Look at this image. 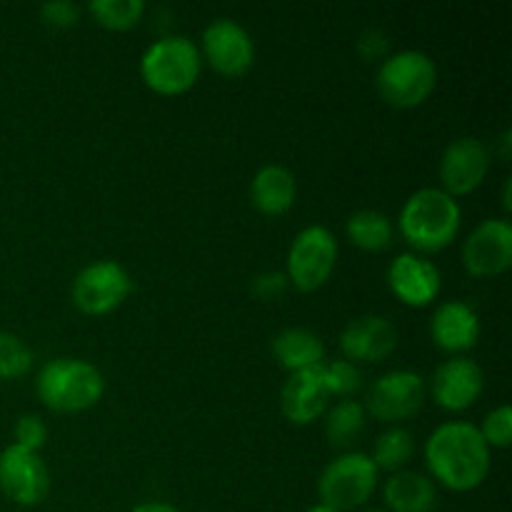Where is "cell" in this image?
I'll use <instances>...</instances> for the list:
<instances>
[{
	"mask_svg": "<svg viewBox=\"0 0 512 512\" xmlns=\"http://www.w3.org/2000/svg\"><path fill=\"white\" fill-rule=\"evenodd\" d=\"M428 478L450 493H473L488 480L493 450L485 445L478 425L450 420L428 435L423 448Z\"/></svg>",
	"mask_w": 512,
	"mask_h": 512,
	"instance_id": "cell-1",
	"label": "cell"
},
{
	"mask_svg": "<svg viewBox=\"0 0 512 512\" xmlns=\"http://www.w3.org/2000/svg\"><path fill=\"white\" fill-rule=\"evenodd\" d=\"M463 225V208L440 188H420L410 195L398 213L395 230L410 253L435 255L450 248Z\"/></svg>",
	"mask_w": 512,
	"mask_h": 512,
	"instance_id": "cell-2",
	"label": "cell"
},
{
	"mask_svg": "<svg viewBox=\"0 0 512 512\" xmlns=\"http://www.w3.org/2000/svg\"><path fill=\"white\" fill-rule=\"evenodd\" d=\"M35 393L53 413H85L103 400L105 378L90 360L53 358L35 375Z\"/></svg>",
	"mask_w": 512,
	"mask_h": 512,
	"instance_id": "cell-3",
	"label": "cell"
},
{
	"mask_svg": "<svg viewBox=\"0 0 512 512\" xmlns=\"http://www.w3.org/2000/svg\"><path fill=\"white\" fill-rule=\"evenodd\" d=\"M203 58L198 45L185 35H163L140 55V78L145 88L163 98H178L198 83Z\"/></svg>",
	"mask_w": 512,
	"mask_h": 512,
	"instance_id": "cell-4",
	"label": "cell"
},
{
	"mask_svg": "<svg viewBox=\"0 0 512 512\" xmlns=\"http://www.w3.org/2000/svg\"><path fill=\"white\" fill-rule=\"evenodd\" d=\"M375 88L390 108H420L438 88V65L423 50H398L380 63Z\"/></svg>",
	"mask_w": 512,
	"mask_h": 512,
	"instance_id": "cell-5",
	"label": "cell"
},
{
	"mask_svg": "<svg viewBox=\"0 0 512 512\" xmlns=\"http://www.w3.org/2000/svg\"><path fill=\"white\" fill-rule=\"evenodd\" d=\"M380 485V470L368 453L345 450L330 460L318 478L320 503L338 512H353L365 508L373 500Z\"/></svg>",
	"mask_w": 512,
	"mask_h": 512,
	"instance_id": "cell-6",
	"label": "cell"
},
{
	"mask_svg": "<svg viewBox=\"0 0 512 512\" xmlns=\"http://www.w3.org/2000/svg\"><path fill=\"white\" fill-rule=\"evenodd\" d=\"M338 240L325 225H308L293 238L285 258V278L298 293H318L338 265Z\"/></svg>",
	"mask_w": 512,
	"mask_h": 512,
	"instance_id": "cell-7",
	"label": "cell"
},
{
	"mask_svg": "<svg viewBox=\"0 0 512 512\" xmlns=\"http://www.w3.org/2000/svg\"><path fill=\"white\" fill-rule=\"evenodd\" d=\"M133 293V278L118 260H95L78 270L70 285V300L78 313L105 318L115 313Z\"/></svg>",
	"mask_w": 512,
	"mask_h": 512,
	"instance_id": "cell-8",
	"label": "cell"
},
{
	"mask_svg": "<svg viewBox=\"0 0 512 512\" xmlns=\"http://www.w3.org/2000/svg\"><path fill=\"white\" fill-rule=\"evenodd\" d=\"M428 383L415 370H388L365 393V413L385 425H400L423 410Z\"/></svg>",
	"mask_w": 512,
	"mask_h": 512,
	"instance_id": "cell-9",
	"label": "cell"
},
{
	"mask_svg": "<svg viewBox=\"0 0 512 512\" xmlns=\"http://www.w3.org/2000/svg\"><path fill=\"white\" fill-rule=\"evenodd\" d=\"M200 58L223 78H243L255 63L253 35L233 18H215L200 38Z\"/></svg>",
	"mask_w": 512,
	"mask_h": 512,
	"instance_id": "cell-10",
	"label": "cell"
},
{
	"mask_svg": "<svg viewBox=\"0 0 512 512\" xmlns=\"http://www.w3.org/2000/svg\"><path fill=\"white\" fill-rule=\"evenodd\" d=\"M490 163H493V153L483 140L473 135L455 138L453 143L445 145L440 155V190H445L455 200L473 195L488 178Z\"/></svg>",
	"mask_w": 512,
	"mask_h": 512,
	"instance_id": "cell-11",
	"label": "cell"
},
{
	"mask_svg": "<svg viewBox=\"0 0 512 512\" xmlns=\"http://www.w3.org/2000/svg\"><path fill=\"white\" fill-rule=\"evenodd\" d=\"M465 273L478 280L500 278L512 265V225L508 218H488L475 225L465 238L463 250Z\"/></svg>",
	"mask_w": 512,
	"mask_h": 512,
	"instance_id": "cell-12",
	"label": "cell"
},
{
	"mask_svg": "<svg viewBox=\"0 0 512 512\" xmlns=\"http://www.w3.org/2000/svg\"><path fill=\"white\" fill-rule=\"evenodd\" d=\"M50 493V470L40 453L10 443L0 453V495L20 508H35Z\"/></svg>",
	"mask_w": 512,
	"mask_h": 512,
	"instance_id": "cell-13",
	"label": "cell"
},
{
	"mask_svg": "<svg viewBox=\"0 0 512 512\" xmlns=\"http://www.w3.org/2000/svg\"><path fill=\"white\" fill-rule=\"evenodd\" d=\"M433 403L445 413H465L480 400L485 390V373L473 358L458 355L435 368L428 385Z\"/></svg>",
	"mask_w": 512,
	"mask_h": 512,
	"instance_id": "cell-14",
	"label": "cell"
},
{
	"mask_svg": "<svg viewBox=\"0 0 512 512\" xmlns=\"http://www.w3.org/2000/svg\"><path fill=\"white\" fill-rule=\"evenodd\" d=\"M388 288L408 308H428L443 290V275L433 260L408 250L390 263Z\"/></svg>",
	"mask_w": 512,
	"mask_h": 512,
	"instance_id": "cell-15",
	"label": "cell"
},
{
	"mask_svg": "<svg viewBox=\"0 0 512 512\" xmlns=\"http://www.w3.org/2000/svg\"><path fill=\"white\" fill-rule=\"evenodd\" d=\"M398 348V328L385 315H363L350 320L340 333V353L353 365H375Z\"/></svg>",
	"mask_w": 512,
	"mask_h": 512,
	"instance_id": "cell-16",
	"label": "cell"
},
{
	"mask_svg": "<svg viewBox=\"0 0 512 512\" xmlns=\"http://www.w3.org/2000/svg\"><path fill=\"white\" fill-rule=\"evenodd\" d=\"M430 338L450 358L465 355L480 340V315L465 300H445L433 310Z\"/></svg>",
	"mask_w": 512,
	"mask_h": 512,
	"instance_id": "cell-17",
	"label": "cell"
},
{
	"mask_svg": "<svg viewBox=\"0 0 512 512\" xmlns=\"http://www.w3.org/2000/svg\"><path fill=\"white\" fill-rule=\"evenodd\" d=\"M330 408V395L325 390L320 368L303 370V373L288 375L280 390V410L285 420L293 425H313Z\"/></svg>",
	"mask_w": 512,
	"mask_h": 512,
	"instance_id": "cell-18",
	"label": "cell"
},
{
	"mask_svg": "<svg viewBox=\"0 0 512 512\" xmlns=\"http://www.w3.org/2000/svg\"><path fill=\"white\" fill-rule=\"evenodd\" d=\"M298 198V180L285 165H263L250 180V203L265 218H280L290 213Z\"/></svg>",
	"mask_w": 512,
	"mask_h": 512,
	"instance_id": "cell-19",
	"label": "cell"
},
{
	"mask_svg": "<svg viewBox=\"0 0 512 512\" xmlns=\"http://www.w3.org/2000/svg\"><path fill=\"white\" fill-rule=\"evenodd\" d=\"M385 512H433L438 508V485L418 470H398L383 483Z\"/></svg>",
	"mask_w": 512,
	"mask_h": 512,
	"instance_id": "cell-20",
	"label": "cell"
},
{
	"mask_svg": "<svg viewBox=\"0 0 512 512\" xmlns=\"http://www.w3.org/2000/svg\"><path fill=\"white\" fill-rule=\"evenodd\" d=\"M273 358L288 375L320 368L325 363V343L308 328H285L270 343Z\"/></svg>",
	"mask_w": 512,
	"mask_h": 512,
	"instance_id": "cell-21",
	"label": "cell"
},
{
	"mask_svg": "<svg viewBox=\"0 0 512 512\" xmlns=\"http://www.w3.org/2000/svg\"><path fill=\"white\" fill-rule=\"evenodd\" d=\"M345 235L363 253H383V250H388L393 245L395 223L388 215L380 213V210H355L345 220Z\"/></svg>",
	"mask_w": 512,
	"mask_h": 512,
	"instance_id": "cell-22",
	"label": "cell"
},
{
	"mask_svg": "<svg viewBox=\"0 0 512 512\" xmlns=\"http://www.w3.org/2000/svg\"><path fill=\"white\" fill-rule=\"evenodd\" d=\"M323 420L328 443L338 450H348L353 448L355 440L363 435L365 423H368V413H365L360 400L345 398L330 405V408L325 410Z\"/></svg>",
	"mask_w": 512,
	"mask_h": 512,
	"instance_id": "cell-23",
	"label": "cell"
},
{
	"mask_svg": "<svg viewBox=\"0 0 512 512\" xmlns=\"http://www.w3.org/2000/svg\"><path fill=\"white\" fill-rule=\"evenodd\" d=\"M415 455V435L403 425H390L385 433L378 435L373 445V455L370 460L380 473H398V470L408 468V463Z\"/></svg>",
	"mask_w": 512,
	"mask_h": 512,
	"instance_id": "cell-24",
	"label": "cell"
},
{
	"mask_svg": "<svg viewBox=\"0 0 512 512\" xmlns=\"http://www.w3.org/2000/svg\"><path fill=\"white\" fill-rule=\"evenodd\" d=\"M88 13L100 28L125 33L143 20L145 3L143 0H93L88 3Z\"/></svg>",
	"mask_w": 512,
	"mask_h": 512,
	"instance_id": "cell-25",
	"label": "cell"
},
{
	"mask_svg": "<svg viewBox=\"0 0 512 512\" xmlns=\"http://www.w3.org/2000/svg\"><path fill=\"white\" fill-rule=\"evenodd\" d=\"M320 375H323L325 390H328L330 398H355L363 390V370L350 363V360H325L320 365Z\"/></svg>",
	"mask_w": 512,
	"mask_h": 512,
	"instance_id": "cell-26",
	"label": "cell"
},
{
	"mask_svg": "<svg viewBox=\"0 0 512 512\" xmlns=\"http://www.w3.org/2000/svg\"><path fill=\"white\" fill-rule=\"evenodd\" d=\"M33 368V350L15 333L0 330V380H18Z\"/></svg>",
	"mask_w": 512,
	"mask_h": 512,
	"instance_id": "cell-27",
	"label": "cell"
},
{
	"mask_svg": "<svg viewBox=\"0 0 512 512\" xmlns=\"http://www.w3.org/2000/svg\"><path fill=\"white\" fill-rule=\"evenodd\" d=\"M485 445L490 450H508L512 443V408L510 405H498L485 415L483 425H478Z\"/></svg>",
	"mask_w": 512,
	"mask_h": 512,
	"instance_id": "cell-28",
	"label": "cell"
},
{
	"mask_svg": "<svg viewBox=\"0 0 512 512\" xmlns=\"http://www.w3.org/2000/svg\"><path fill=\"white\" fill-rule=\"evenodd\" d=\"M48 435H50L48 423H45L40 415L25 413L20 415L13 425V438H15L13 445H20V448L25 450H33V453H40V450L45 448Z\"/></svg>",
	"mask_w": 512,
	"mask_h": 512,
	"instance_id": "cell-29",
	"label": "cell"
},
{
	"mask_svg": "<svg viewBox=\"0 0 512 512\" xmlns=\"http://www.w3.org/2000/svg\"><path fill=\"white\" fill-rule=\"evenodd\" d=\"M40 20L53 30H68L78 25L80 5H75L73 0H48L40 5Z\"/></svg>",
	"mask_w": 512,
	"mask_h": 512,
	"instance_id": "cell-30",
	"label": "cell"
},
{
	"mask_svg": "<svg viewBox=\"0 0 512 512\" xmlns=\"http://www.w3.org/2000/svg\"><path fill=\"white\" fill-rule=\"evenodd\" d=\"M288 288L290 285L283 270H265V273L255 275L253 283H250L253 295L258 300H263V303H275V300L283 298Z\"/></svg>",
	"mask_w": 512,
	"mask_h": 512,
	"instance_id": "cell-31",
	"label": "cell"
},
{
	"mask_svg": "<svg viewBox=\"0 0 512 512\" xmlns=\"http://www.w3.org/2000/svg\"><path fill=\"white\" fill-rule=\"evenodd\" d=\"M358 48L368 60H373V58L385 60V53H388V38H385L380 30H365V33L360 35Z\"/></svg>",
	"mask_w": 512,
	"mask_h": 512,
	"instance_id": "cell-32",
	"label": "cell"
},
{
	"mask_svg": "<svg viewBox=\"0 0 512 512\" xmlns=\"http://www.w3.org/2000/svg\"><path fill=\"white\" fill-rule=\"evenodd\" d=\"M130 512H180L175 505L170 503H163V500H150V503H140L135 505Z\"/></svg>",
	"mask_w": 512,
	"mask_h": 512,
	"instance_id": "cell-33",
	"label": "cell"
},
{
	"mask_svg": "<svg viewBox=\"0 0 512 512\" xmlns=\"http://www.w3.org/2000/svg\"><path fill=\"white\" fill-rule=\"evenodd\" d=\"M503 208H505V213H510V180H505V188H503Z\"/></svg>",
	"mask_w": 512,
	"mask_h": 512,
	"instance_id": "cell-34",
	"label": "cell"
},
{
	"mask_svg": "<svg viewBox=\"0 0 512 512\" xmlns=\"http://www.w3.org/2000/svg\"><path fill=\"white\" fill-rule=\"evenodd\" d=\"M305 512H338V510L328 508V505H323V503H315V505H310V508Z\"/></svg>",
	"mask_w": 512,
	"mask_h": 512,
	"instance_id": "cell-35",
	"label": "cell"
},
{
	"mask_svg": "<svg viewBox=\"0 0 512 512\" xmlns=\"http://www.w3.org/2000/svg\"><path fill=\"white\" fill-rule=\"evenodd\" d=\"M360 512H385V510H375V508H373V510H360Z\"/></svg>",
	"mask_w": 512,
	"mask_h": 512,
	"instance_id": "cell-36",
	"label": "cell"
}]
</instances>
